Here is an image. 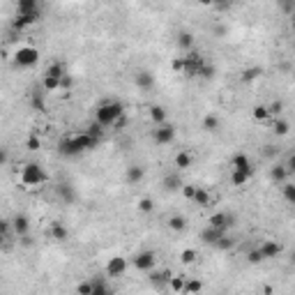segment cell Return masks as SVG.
Instances as JSON below:
<instances>
[{
  "mask_svg": "<svg viewBox=\"0 0 295 295\" xmlns=\"http://www.w3.org/2000/svg\"><path fill=\"white\" fill-rule=\"evenodd\" d=\"M120 115H125V106H122L118 99H108V101H104V104H99V106L95 108V122L101 125L104 129L113 127V122L118 120Z\"/></svg>",
  "mask_w": 295,
  "mask_h": 295,
  "instance_id": "6da1fadb",
  "label": "cell"
},
{
  "mask_svg": "<svg viewBox=\"0 0 295 295\" xmlns=\"http://www.w3.org/2000/svg\"><path fill=\"white\" fill-rule=\"evenodd\" d=\"M19 180L23 187H42L44 182L49 180V173L44 171V166L42 164H37V161H26L23 166H21L19 171Z\"/></svg>",
  "mask_w": 295,
  "mask_h": 295,
  "instance_id": "7a4b0ae2",
  "label": "cell"
},
{
  "mask_svg": "<svg viewBox=\"0 0 295 295\" xmlns=\"http://www.w3.org/2000/svg\"><path fill=\"white\" fill-rule=\"evenodd\" d=\"M40 62V51L35 47H19L16 53H14V65L21 69H28V67H35Z\"/></svg>",
  "mask_w": 295,
  "mask_h": 295,
  "instance_id": "3957f363",
  "label": "cell"
},
{
  "mask_svg": "<svg viewBox=\"0 0 295 295\" xmlns=\"http://www.w3.org/2000/svg\"><path fill=\"white\" fill-rule=\"evenodd\" d=\"M175 125L173 122H164V125H159V127L152 129V139L157 146H171V143L175 141Z\"/></svg>",
  "mask_w": 295,
  "mask_h": 295,
  "instance_id": "277c9868",
  "label": "cell"
},
{
  "mask_svg": "<svg viewBox=\"0 0 295 295\" xmlns=\"http://www.w3.org/2000/svg\"><path fill=\"white\" fill-rule=\"evenodd\" d=\"M208 226L221 228V231H226V233H228V231L235 226V217L231 215V212H224V210H219V212H215V215H210Z\"/></svg>",
  "mask_w": 295,
  "mask_h": 295,
  "instance_id": "5b68a950",
  "label": "cell"
},
{
  "mask_svg": "<svg viewBox=\"0 0 295 295\" xmlns=\"http://www.w3.org/2000/svg\"><path fill=\"white\" fill-rule=\"evenodd\" d=\"M154 263H157L154 251H139V254L132 258V265H134L139 272H150V270H154Z\"/></svg>",
  "mask_w": 295,
  "mask_h": 295,
  "instance_id": "8992f818",
  "label": "cell"
},
{
  "mask_svg": "<svg viewBox=\"0 0 295 295\" xmlns=\"http://www.w3.org/2000/svg\"><path fill=\"white\" fill-rule=\"evenodd\" d=\"M58 152L62 157H79V154H83V150H81V146L76 143V139L72 134V136H62L58 141Z\"/></svg>",
  "mask_w": 295,
  "mask_h": 295,
  "instance_id": "52a82bcc",
  "label": "cell"
},
{
  "mask_svg": "<svg viewBox=\"0 0 295 295\" xmlns=\"http://www.w3.org/2000/svg\"><path fill=\"white\" fill-rule=\"evenodd\" d=\"M129 263L125 256H113L111 261L106 263V277H111V279H115V277H122L125 272H127Z\"/></svg>",
  "mask_w": 295,
  "mask_h": 295,
  "instance_id": "ba28073f",
  "label": "cell"
},
{
  "mask_svg": "<svg viewBox=\"0 0 295 295\" xmlns=\"http://www.w3.org/2000/svg\"><path fill=\"white\" fill-rule=\"evenodd\" d=\"M42 19V12H33V14H16L14 16V21H12V28L14 30H26V28H30V26H35L37 21Z\"/></svg>",
  "mask_w": 295,
  "mask_h": 295,
  "instance_id": "9c48e42d",
  "label": "cell"
},
{
  "mask_svg": "<svg viewBox=\"0 0 295 295\" xmlns=\"http://www.w3.org/2000/svg\"><path fill=\"white\" fill-rule=\"evenodd\" d=\"M231 166H233V171H240V173H247L249 178L254 175V164H251V159H249L245 152H238L233 154V159H231Z\"/></svg>",
  "mask_w": 295,
  "mask_h": 295,
  "instance_id": "30bf717a",
  "label": "cell"
},
{
  "mask_svg": "<svg viewBox=\"0 0 295 295\" xmlns=\"http://www.w3.org/2000/svg\"><path fill=\"white\" fill-rule=\"evenodd\" d=\"M171 277H173V272L171 270H150L148 272V279H150V284H152L154 289H166L168 282H171Z\"/></svg>",
  "mask_w": 295,
  "mask_h": 295,
  "instance_id": "8fae6325",
  "label": "cell"
},
{
  "mask_svg": "<svg viewBox=\"0 0 295 295\" xmlns=\"http://www.w3.org/2000/svg\"><path fill=\"white\" fill-rule=\"evenodd\" d=\"M258 251H261L263 261H270V258H277V256L282 254V245L275 240H263L258 245Z\"/></svg>",
  "mask_w": 295,
  "mask_h": 295,
  "instance_id": "7c38bea8",
  "label": "cell"
},
{
  "mask_svg": "<svg viewBox=\"0 0 295 295\" xmlns=\"http://www.w3.org/2000/svg\"><path fill=\"white\" fill-rule=\"evenodd\" d=\"M55 194H58V198H60L62 203H67V205H72V203L76 201L74 185H69V182H58V185H55Z\"/></svg>",
  "mask_w": 295,
  "mask_h": 295,
  "instance_id": "4fadbf2b",
  "label": "cell"
},
{
  "mask_svg": "<svg viewBox=\"0 0 295 295\" xmlns=\"http://www.w3.org/2000/svg\"><path fill=\"white\" fill-rule=\"evenodd\" d=\"M12 233L19 235V238H26L30 233V219L26 215H14L12 219Z\"/></svg>",
  "mask_w": 295,
  "mask_h": 295,
  "instance_id": "5bb4252c",
  "label": "cell"
},
{
  "mask_svg": "<svg viewBox=\"0 0 295 295\" xmlns=\"http://www.w3.org/2000/svg\"><path fill=\"white\" fill-rule=\"evenodd\" d=\"M90 284H93V293L90 295H115L113 286L106 282V277H93Z\"/></svg>",
  "mask_w": 295,
  "mask_h": 295,
  "instance_id": "9a60e30c",
  "label": "cell"
},
{
  "mask_svg": "<svg viewBox=\"0 0 295 295\" xmlns=\"http://www.w3.org/2000/svg\"><path fill=\"white\" fill-rule=\"evenodd\" d=\"M148 115H150V120L154 122V127H159V125L168 122V113H166V108L161 106V104H152V106H148Z\"/></svg>",
  "mask_w": 295,
  "mask_h": 295,
  "instance_id": "2e32d148",
  "label": "cell"
},
{
  "mask_svg": "<svg viewBox=\"0 0 295 295\" xmlns=\"http://www.w3.org/2000/svg\"><path fill=\"white\" fill-rule=\"evenodd\" d=\"M224 235H228L226 231H221V228H212V226H205L201 231V240L203 245H210V247H215V242L219 240V238H224Z\"/></svg>",
  "mask_w": 295,
  "mask_h": 295,
  "instance_id": "e0dca14e",
  "label": "cell"
},
{
  "mask_svg": "<svg viewBox=\"0 0 295 295\" xmlns=\"http://www.w3.org/2000/svg\"><path fill=\"white\" fill-rule=\"evenodd\" d=\"M134 83L141 88V90H150V88L154 86V74L148 72V69H141V72L134 74Z\"/></svg>",
  "mask_w": 295,
  "mask_h": 295,
  "instance_id": "ac0fdd59",
  "label": "cell"
},
{
  "mask_svg": "<svg viewBox=\"0 0 295 295\" xmlns=\"http://www.w3.org/2000/svg\"><path fill=\"white\" fill-rule=\"evenodd\" d=\"M74 139H76V143L81 146V150H83V152H90V150H95V148L101 143V141H97V139H93L90 134H86V132H79V134H74Z\"/></svg>",
  "mask_w": 295,
  "mask_h": 295,
  "instance_id": "d6986e66",
  "label": "cell"
},
{
  "mask_svg": "<svg viewBox=\"0 0 295 295\" xmlns=\"http://www.w3.org/2000/svg\"><path fill=\"white\" fill-rule=\"evenodd\" d=\"M173 164L180 168V171H185V168H189L192 164H194V154L189 152V150H180V152H175Z\"/></svg>",
  "mask_w": 295,
  "mask_h": 295,
  "instance_id": "ffe728a7",
  "label": "cell"
},
{
  "mask_svg": "<svg viewBox=\"0 0 295 295\" xmlns=\"http://www.w3.org/2000/svg\"><path fill=\"white\" fill-rule=\"evenodd\" d=\"M161 185H164L166 192H180V187L185 182H182V178L178 173H166L164 175V180H161Z\"/></svg>",
  "mask_w": 295,
  "mask_h": 295,
  "instance_id": "44dd1931",
  "label": "cell"
},
{
  "mask_svg": "<svg viewBox=\"0 0 295 295\" xmlns=\"http://www.w3.org/2000/svg\"><path fill=\"white\" fill-rule=\"evenodd\" d=\"M51 238H53L55 242H67V238H69L67 226H65L62 221H53V224H51Z\"/></svg>",
  "mask_w": 295,
  "mask_h": 295,
  "instance_id": "7402d4cb",
  "label": "cell"
},
{
  "mask_svg": "<svg viewBox=\"0 0 295 295\" xmlns=\"http://www.w3.org/2000/svg\"><path fill=\"white\" fill-rule=\"evenodd\" d=\"M65 74H67V69H65V65H62L60 60H53V62H51V65H49L47 69H44V74H42V76H51V79H58V81H60L62 76H65Z\"/></svg>",
  "mask_w": 295,
  "mask_h": 295,
  "instance_id": "603a6c76",
  "label": "cell"
},
{
  "mask_svg": "<svg viewBox=\"0 0 295 295\" xmlns=\"http://www.w3.org/2000/svg\"><path fill=\"white\" fill-rule=\"evenodd\" d=\"M270 180L277 182V185H284V182H289V171L284 168V164H275V166L270 168Z\"/></svg>",
  "mask_w": 295,
  "mask_h": 295,
  "instance_id": "cb8c5ba5",
  "label": "cell"
},
{
  "mask_svg": "<svg viewBox=\"0 0 295 295\" xmlns=\"http://www.w3.org/2000/svg\"><path fill=\"white\" fill-rule=\"evenodd\" d=\"M192 203H196V205H201V208H208V205H212V196H210V192H208V189L196 187V192H194V198H192Z\"/></svg>",
  "mask_w": 295,
  "mask_h": 295,
  "instance_id": "d4e9b609",
  "label": "cell"
},
{
  "mask_svg": "<svg viewBox=\"0 0 295 295\" xmlns=\"http://www.w3.org/2000/svg\"><path fill=\"white\" fill-rule=\"evenodd\" d=\"M178 49H180V51H185V53L194 51V35L187 33V30H182V33L178 35Z\"/></svg>",
  "mask_w": 295,
  "mask_h": 295,
  "instance_id": "484cf974",
  "label": "cell"
},
{
  "mask_svg": "<svg viewBox=\"0 0 295 295\" xmlns=\"http://www.w3.org/2000/svg\"><path fill=\"white\" fill-rule=\"evenodd\" d=\"M33 12H42V5L37 0H19L16 14H33Z\"/></svg>",
  "mask_w": 295,
  "mask_h": 295,
  "instance_id": "4316f807",
  "label": "cell"
},
{
  "mask_svg": "<svg viewBox=\"0 0 295 295\" xmlns=\"http://www.w3.org/2000/svg\"><path fill=\"white\" fill-rule=\"evenodd\" d=\"M125 180H127L129 185H139V182L143 180V168L132 164V166L127 168V173H125Z\"/></svg>",
  "mask_w": 295,
  "mask_h": 295,
  "instance_id": "83f0119b",
  "label": "cell"
},
{
  "mask_svg": "<svg viewBox=\"0 0 295 295\" xmlns=\"http://www.w3.org/2000/svg\"><path fill=\"white\" fill-rule=\"evenodd\" d=\"M215 74H217V67L215 65H212V62L210 60H205L201 65V67H198V72H196V76H198V79H205V81H210V79H215Z\"/></svg>",
  "mask_w": 295,
  "mask_h": 295,
  "instance_id": "f1b7e54d",
  "label": "cell"
},
{
  "mask_svg": "<svg viewBox=\"0 0 295 295\" xmlns=\"http://www.w3.org/2000/svg\"><path fill=\"white\" fill-rule=\"evenodd\" d=\"M219 125H221V120L217 118L215 113H208V115H205V118L201 120V127L205 129V132H210V134H212V132H217V129H219Z\"/></svg>",
  "mask_w": 295,
  "mask_h": 295,
  "instance_id": "f546056e",
  "label": "cell"
},
{
  "mask_svg": "<svg viewBox=\"0 0 295 295\" xmlns=\"http://www.w3.org/2000/svg\"><path fill=\"white\" fill-rule=\"evenodd\" d=\"M166 226L171 228V231H175V233H182V231L187 228V219H185V217H180V215H173V217H168Z\"/></svg>",
  "mask_w": 295,
  "mask_h": 295,
  "instance_id": "4dcf8cb0",
  "label": "cell"
},
{
  "mask_svg": "<svg viewBox=\"0 0 295 295\" xmlns=\"http://www.w3.org/2000/svg\"><path fill=\"white\" fill-rule=\"evenodd\" d=\"M201 291H203V282H201V279H187L182 293H185V295H198Z\"/></svg>",
  "mask_w": 295,
  "mask_h": 295,
  "instance_id": "1f68e13d",
  "label": "cell"
},
{
  "mask_svg": "<svg viewBox=\"0 0 295 295\" xmlns=\"http://www.w3.org/2000/svg\"><path fill=\"white\" fill-rule=\"evenodd\" d=\"M261 74H263V69L254 65V67H247L245 72L240 74V81H242V83H251V81H256L258 76H261Z\"/></svg>",
  "mask_w": 295,
  "mask_h": 295,
  "instance_id": "d6a6232c",
  "label": "cell"
},
{
  "mask_svg": "<svg viewBox=\"0 0 295 295\" xmlns=\"http://www.w3.org/2000/svg\"><path fill=\"white\" fill-rule=\"evenodd\" d=\"M272 132H275L277 136H286L291 132V125H289V120H284V118H277L275 120V125H272Z\"/></svg>",
  "mask_w": 295,
  "mask_h": 295,
  "instance_id": "836d02e7",
  "label": "cell"
},
{
  "mask_svg": "<svg viewBox=\"0 0 295 295\" xmlns=\"http://www.w3.org/2000/svg\"><path fill=\"white\" fill-rule=\"evenodd\" d=\"M185 275H173L171 277V282H168V289L173 291V293H182V289H185Z\"/></svg>",
  "mask_w": 295,
  "mask_h": 295,
  "instance_id": "e575fe53",
  "label": "cell"
},
{
  "mask_svg": "<svg viewBox=\"0 0 295 295\" xmlns=\"http://www.w3.org/2000/svg\"><path fill=\"white\" fill-rule=\"evenodd\" d=\"M42 90H47V93H55V90H60V81L51 79V76H42Z\"/></svg>",
  "mask_w": 295,
  "mask_h": 295,
  "instance_id": "d590c367",
  "label": "cell"
},
{
  "mask_svg": "<svg viewBox=\"0 0 295 295\" xmlns=\"http://www.w3.org/2000/svg\"><path fill=\"white\" fill-rule=\"evenodd\" d=\"M233 247H235V240L228 238V235H224V238H219V240L215 242V249H219V251H231Z\"/></svg>",
  "mask_w": 295,
  "mask_h": 295,
  "instance_id": "8d00e7d4",
  "label": "cell"
},
{
  "mask_svg": "<svg viewBox=\"0 0 295 295\" xmlns=\"http://www.w3.org/2000/svg\"><path fill=\"white\" fill-rule=\"evenodd\" d=\"M251 115H254L256 122H265L270 118L268 113V106H263V104H258V106H254V111H251Z\"/></svg>",
  "mask_w": 295,
  "mask_h": 295,
  "instance_id": "74e56055",
  "label": "cell"
},
{
  "mask_svg": "<svg viewBox=\"0 0 295 295\" xmlns=\"http://www.w3.org/2000/svg\"><path fill=\"white\" fill-rule=\"evenodd\" d=\"M249 175L247 173H240V171H231V185L233 187H242V185H247Z\"/></svg>",
  "mask_w": 295,
  "mask_h": 295,
  "instance_id": "f35d334b",
  "label": "cell"
},
{
  "mask_svg": "<svg viewBox=\"0 0 295 295\" xmlns=\"http://www.w3.org/2000/svg\"><path fill=\"white\" fill-rule=\"evenodd\" d=\"M196 258H198L196 249H182V254H180L182 265H192V263H196Z\"/></svg>",
  "mask_w": 295,
  "mask_h": 295,
  "instance_id": "ab89813d",
  "label": "cell"
},
{
  "mask_svg": "<svg viewBox=\"0 0 295 295\" xmlns=\"http://www.w3.org/2000/svg\"><path fill=\"white\" fill-rule=\"evenodd\" d=\"M104 132H106V129L101 127V125H97V122H93V125L86 129V134H90L93 139H97V141H101V139H104Z\"/></svg>",
  "mask_w": 295,
  "mask_h": 295,
  "instance_id": "60d3db41",
  "label": "cell"
},
{
  "mask_svg": "<svg viewBox=\"0 0 295 295\" xmlns=\"http://www.w3.org/2000/svg\"><path fill=\"white\" fill-rule=\"evenodd\" d=\"M247 263L249 265H258V263H263V256H261V251H258V247H254V249H249L247 251Z\"/></svg>",
  "mask_w": 295,
  "mask_h": 295,
  "instance_id": "b9f144b4",
  "label": "cell"
},
{
  "mask_svg": "<svg viewBox=\"0 0 295 295\" xmlns=\"http://www.w3.org/2000/svg\"><path fill=\"white\" fill-rule=\"evenodd\" d=\"M30 101H33L35 111H47V104H44V97H42V93H37V90H35L33 97H30Z\"/></svg>",
  "mask_w": 295,
  "mask_h": 295,
  "instance_id": "7bdbcfd3",
  "label": "cell"
},
{
  "mask_svg": "<svg viewBox=\"0 0 295 295\" xmlns=\"http://www.w3.org/2000/svg\"><path fill=\"white\" fill-rule=\"evenodd\" d=\"M26 148L30 150V152H37V150L42 148V139L37 134H30L28 136V141H26Z\"/></svg>",
  "mask_w": 295,
  "mask_h": 295,
  "instance_id": "ee69618b",
  "label": "cell"
},
{
  "mask_svg": "<svg viewBox=\"0 0 295 295\" xmlns=\"http://www.w3.org/2000/svg\"><path fill=\"white\" fill-rule=\"evenodd\" d=\"M139 210H141V212H146V215H150V212L154 210V201L150 198V196H143L141 201H139Z\"/></svg>",
  "mask_w": 295,
  "mask_h": 295,
  "instance_id": "f6af8a7d",
  "label": "cell"
},
{
  "mask_svg": "<svg viewBox=\"0 0 295 295\" xmlns=\"http://www.w3.org/2000/svg\"><path fill=\"white\" fill-rule=\"evenodd\" d=\"M90 293H93V284H90V279L76 284V295H90Z\"/></svg>",
  "mask_w": 295,
  "mask_h": 295,
  "instance_id": "bcb514c9",
  "label": "cell"
},
{
  "mask_svg": "<svg viewBox=\"0 0 295 295\" xmlns=\"http://www.w3.org/2000/svg\"><path fill=\"white\" fill-rule=\"evenodd\" d=\"M284 198H286L289 203H295V185L284 182Z\"/></svg>",
  "mask_w": 295,
  "mask_h": 295,
  "instance_id": "7dc6e473",
  "label": "cell"
},
{
  "mask_svg": "<svg viewBox=\"0 0 295 295\" xmlns=\"http://www.w3.org/2000/svg\"><path fill=\"white\" fill-rule=\"evenodd\" d=\"M180 192H182V196H185L187 201H192V198H194V192H196V185H182Z\"/></svg>",
  "mask_w": 295,
  "mask_h": 295,
  "instance_id": "c3c4849f",
  "label": "cell"
},
{
  "mask_svg": "<svg viewBox=\"0 0 295 295\" xmlns=\"http://www.w3.org/2000/svg\"><path fill=\"white\" fill-rule=\"evenodd\" d=\"M282 111H284V101H272V104L268 106V113L270 115H279Z\"/></svg>",
  "mask_w": 295,
  "mask_h": 295,
  "instance_id": "681fc988",
  "label": "cell"
},
{
  "mask_svg": "<svg viewBox=\"0 0 295 295\" xmlns=\"http://www.w3.org/2000/svg\"><path fill=\"white\" fill-rule=\"evenodd\" d=\"M72 88H74V79L69 76V74H65V76L60 79V90H72Z\"/></svg>",
  "mask_w": 295,
  "mask_h": 295,
  "instance_id": "f907efd6",
  "label": "cell"
},
{
  "mask_svg": "<svg viewBox=\"0 0 295 295\" xmlns=\"http://www.w3.org/2000/svg\"><path fill=\"white\" fill-rule=\"evenodd\" d=\"M125 127H127V115H120V118H118V120L113 122V127H111V129L120 132V129H125Z\"/></svg>",
  "mask_w": 295,
  "mask_h": 295,
  "instance_id": "816d5d0a",
  "label": "cell"
},
{
  "mask_svg": "<svg viewBox=\"0 0 295 295\" xmlns=\"http://www.w3.org/2000/svg\"><path fill=\"white\" fill-rule=\"evenodd\" d=\"M7 161H9V150L5 146H0V166H5Z\"/></svg>",
  "mask_w": 295,
  "mask_h": 295,
  "instance_id": "f5cc1de1",
  "label": "cell"
},
{
  "mask_svg": "<svg viewBox=\"0 0 295 295\" xmlns=\"http://www.w3.org/2000/svg\"><path fill=\"white\" fill-rule=\"evenodd\" d=\"M0 231H2L5 235H9V233H12V221H9V219H0Z\"/></svg>",
  "mask_w": 295,
  "mask_h": 295,
  "instance_id": "db71d44e",
  "label": "cell"
},
{
  "mask_svg": "<svg viewBox=\"0 0 295 295\" xmlns=\"http://www.w3.org/2000/svg\"><path fill=\"white\" fill-rule=\"evenodd\" d=\"M182 65H185V60H182V55H178L173 62H171V67H173V72H178V74H182Z\"/></svg>",
  "mask_w": 295,
  "mask_h": 295,
  "instance_id": "11a10c76",
  "label": "cell"
},
{
  "mask_svg": "<svg viewBox=\"0 0 295 295\" xmlns=\"http://www.w3.org/2000/svg\"><path fill=\"white\" fill-rule=\"evenodd\" d=\"M21 240V245H23V247H30V245H33V238H30V235H26V238H19Z\"/></svg>",
  "mask_w": 295,
  "mask_h": 295,
  "instance_id": "9f6ffc18",
  "label": "cell"
},
{
  "mask_svg": "<svg viewBox=\"0 0 295 295\" xmlns=\"http://www.w3.org/2000/svg\"><path fill=\"white\" fill-rule=\"evenodd\" d=\"M7 240H9V235H5L0 231V247H7Z\"/></svg>",
  "mask_w": 295,
  "mask_h": 295,
  "instance_id": "6f0895ef",
  "label": "cell"
}]
</instances>
